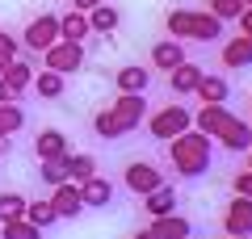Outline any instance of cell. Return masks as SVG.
I'll return each instance as SVG.
<instances>
[{"label":"cell","instance_id":"6da1fadb","mask_svg":"<svg viewBox=\"0 0 252 239\" xmlns=\"http://www.w3.org/2000/svg\"><path fill=\"white\" fill-rule=\"evenodd\" d=\"M164 147H168V164H172V172H177L181 180H198V177L210 172V155H215V139H210V134H202V130L189 126L185 134L168 139Z\"/></svg>","mask_w":252,"mask_h":239},{"label":"cell","instance_id":"7a4b0ae2","mask_svg":"<svg viewBox=\"0 0 252 239\" xmlns=\"http://www.w3.org/2000/svg\"><path fill=\"white\" fill-rule=\"evenodd\" d=\"M164 30H168V38H177V42H215V38H223V21L215 17V13H198V9H168L164 13Z\"/></svg>","mask_w":252,"mask_h":239},{"label":"cell","instance_id":"3957f363","mask_svg":"<svg viewBox=\"0 0 252 239\" xmlns=\"http://www.w3.org/2000/svg\"><path fill=\"white\" fill-rule=\"evenodd\" d=\"M189 126H193V114H189L185 105H164V109H156V114H147V134L160 139V143L185 134Z\"/></svg>","mask_w":252,"mask_h":239},{"label":"cell","instance_id":"277c9868","mask_svg":"<svg viewBox=\"0 0 252 239\" xmlns=\"http://www.w3.org/2000/svg\"><path fill=\"white\" fill-rule=\"evenodd\" d=\"M42 67L59 71V76L80 71L84 67V42H67V38H59L55 46H46V51H42Z\"/></svg>","mask_w":252,"mask_h":239},{"label":"cell","instance_id":"5b68a950","mask_svg":"<svg viewBox=\"0 0 252 239\" xmlns=\"http://www.w3.org/2000/svg\"><path fill=\"white\" fill-rule=\"evenodd\" d=\"M122 185H126V193L143 197V193H152V189L164 185V172L156 168L152 159H130V164L122 168Z\"/></svg>","mask_w":252,"mask_h":239},{"label":"cell","instance_id":"8992f818","mask_svg":"<svg viewBox=\"0 0 252 239\" xmlns=\"http://www.w3.org/2000/svg\"><path fill=\"white\" fill-rule=\"evenodd\" d=\"M109 114L122 122V130H139V126L147 122V92H118L114 105H109Z\"/></svg>","mask_w":252,"mask_h":239},{"label":"cell","instance_id":"52a82bcc","mask_svg":"<svg viewBox=\"0 0 252 239\" xmlns=\"http://www.w3.org/2000/svg\"><path fill=\"white\" fill-rule=\"evenodd\" d=\"M21 42H26V51H38V55H42L46 46H55L59 42V13H38V17H30Z\"/></svg>","mask_w":252,"mask_h":239},{"label":"cell","instance_id":"ba28073f","mask_svg":"<svg viewBox=\"0 0 252 239\" xmlns=\"http://www.w3.org/2000/svg\"><path fill=\"white\" fill-rule=\"evenodd\" d=\"M223 235H252V197L235 193L223 210Z\"/></svg>","mask_w":252,"mask_h":239},{"label":"cell","instance_id":"9c48e42d","mask_svg":"<svg viewBox=\"0 0 252 239\" xmlns=\"http://www.w3.org/2000/svg\"><path fill=\"white\" fill-rule=\"evenodd\" d=\"M51 206H55V214H59V218H80V214H84V193H80V185H76V180L55 185Z\"/></svg>","mask_w":252,"mask_h":239},{"label":"cell","instance_id":"30bf717a","mask_svg":"<svg viewBox=\"0 0 252 239\" xmlns=\"http://www.w3.org/2000/svg\"><path fill=\"white\" fill-rule=\"evenodd\" d=\"M219 147L223 151H231V155H244V151L252 147V122H244V118H231V122L219 130Z\"/></svg>","mask_w":252,"mask_h":239},{"label":"cell","instance_id":"8fae6325","mask_svg":"<svg viewBox=\"0 0 252 239\" xmlns=\"http://www.w3.org/2000/svg\"><path fill=\"white\" fill-rule=\"evenodd\" d=\"M80 193H84V210H109L114 197H118V189H114V180H105V177H89L80 185Z\"/></svg>","mask_w":252,"mask_h":239},{"label":"cell","instance_id":"7c38bea8","mask_svg":"<svg viewBox=\"0 0 252 239\" xmlns=\"http://www.w3.org/2000/svg\"><path fill=\"white\" fill-rule=\"evenodd\" d=\"M206 76V67H202V63H177V67L168 71V89H172V97H189V92L198 89V80Z\"/></svg>","mask_w":252,"mask_h":239},{"label":"cell","instance_id":"4fadbf2b","mask_svg":"<svg viewBox=\"0 0 252 239\" xmlns=\"http://www.w3.org/2000/svg\"><path fill=\"white\" fill-rule=\"evenodd\" d=\"M147 231H152L156 239H193V222H189L185 214H177V210L152 218V227H147Z\"/></svg>","mask_w":252,"mask_h":239},{"label":"cell","instance_id":"5bb4252c","mask_svg":"<svg viewBox=\"0 0 252 239\" xmlns=\"http://www.w3.org/2000/svg\"><path fill=\"white\" fill-rule=\"evenodd\" d=\"M193 97H198L202 105H227V97H231V84H227V76H219V71H206V76L198 80Z\"/></svg>","mask_w":252,"mask_h":239},{"label":"cell","instance_id":"9a60e30c","mask_svg":"<svg viewBox=\"0 0 252 239\" xmlns=\"http://www.w3.org/2000/svg\"><path fill=\"white\" fill-rule=\"evenodd\" d=\"M231 118H235V114H231L227 105H202L198 114H193V130H202V134H210V139H219V130H223Z\"/></svg>","mask_w":252,"mask_h":239},{"label":"cell","instance_id":"2e32d148","mask_svg":"<svg viewBox=\"0 0 252 239\" xmlns=\"http://www.w3.org/2000/svg\"><path fill=\"white\" fill-rule=\"evenodd\" d=\"M114 84H118V92H147L152 89V71L143 63H126V67L114 71Z\"/></svg>","mask_w":252,"mask_h":239},{"label":"cell","instance_id":"e0dca14e","mask_svg":"<svg viewBox=\"0 0 252 239\" xmlns=\"http://www.w3.org/2000/svg\"><path fill=\"white\" fill-rule=\"evenodd\" d=\"M219 59H223V67H231V71H244V67H252V38H227L223 42V51H219Z\"/></svg>","mask_w":252,"mask_h":239},{"label":"cell","instance_id":"ac0fdd59","mask_svg":"<svg viewBox=\"0 0 252 239\" xmlns=\"http://www.w3.org/2000/svg\"><path fill=\"white\" fill-rule=\"evenodd\" d=\"M177 63H185V42H177V38H160V42L152 46V67L156 71H172Z\"/></svg>","mask_w":252,"mask_h":239},{"label":"cell","instance_id":"d6986e66","mask_svg":"<svg viewBox=\"0 0 252 239\" xmlns=\"http://www.w3.org/2000/svg\"><path fill=\"white\" fill-rule=\"evenodd\" d=\"M34 155H38V164L67 155V134H63V130H38L34 134Z\"/></svg>","mask_w":252,"mask_h":239},{"label":"cell","instance_id":"ffe728a7","mask_svg":"<svg viewBox=\"0 0 252 239\" xmlns=\"http://www.w3.org/2000/svg\"><path fill=\"white\" fill-rule=\"evenodd\" d=\"M59 38H67V42H84V38H93L89 13H80V9L59 13Z\"/></svg>","mask_w":252,"mask_h":239},{"label":"cell","instance_id":"44dd1931","mask_svg":"<svg viewBox=\"0 0 252 239\" xmlns=\"http://www.w3.org/2000/svg\"><path fill=\"white\" fill-rule=\"evenodd\" d=\"M139 202H143V210L152 214V218H160V214H172V210H177V189H172L168 180H164L160 189H152V193H143Z\"/></svg>","mask_w":252,"mask_h":239},{"label":"cell","instance_id":"7402d4cb","mask_svg":"<svg viewBox=\"0 0 252 239\" xmlns=\"http://www.w3.org/2000/svg\"><path fill=\"white\" fill-rule=\"evenodd\" d=\"M30 89H34L42 101H55V97H63V89H67V76L42 67V71H34V84H30Z\"/></svg>","mask_w":252,"mask_h":239},{"label":"cell","instance_id":"603a6c76","mask_svg":"<svg viewBox=\"0 0 252 239\" xmlns=\"http://www.w3.org/2000/svg\"><path fill=\"white\" fill-rule=\"evenodd\" d=\"M38 177L46 180V185H63V180H72V151L67 155H59V159H46V164H38Z\"/></svg>","mask_w":252,"mask_h":239},{"label":"cell","instance_id":"cb8c5ba5","mask_svg":"<svg viewBox=\"0 0 252 239\" xmlns=\"http://www.w3.org/2000/svg\"><path fill=\"white\" fill-rule=\"evenodd\" d=\"M93 130H97V139H105V143H118V139H126L122 122H118V118L109 114V105H105V109H97V114H93Z\"/></svg>","mask_w":252,"mask_h":239},{"label":"cell","instance_id":"d4e9b609","mask_svg":"<svg viewBox=\"0 0 252 239\" xmlns=\"http://www.w3.org/2000/svg\"><path fill=\"white\" fill-rule=\"evenodd\" d=\"M89 26H93V34H114V30L122 26V13H118L114 4H97V9L89 13Z\"/></svg>","mask_w":252,"mask_h":239},{"label":"cell","instance_id":"484cf974","mask_svg":"<svg viewBox=\"0 0 252 239\" xmlns=\"http://www.w3.org/2000/svg\"><path fill=\"white\" fill-rule=\"evenodd\" d=\"M26 218L34 222L38 231H46V227H55V222H59V214H55L51 197H38V202H26Z\"/></svg>","mask_w":252,"mask_h":239},{"label":"cell","instance_id":"4316f807","mask_svg":"<svg viewBox=\"0 0 252 239\" xmlns=\"http://www.w3.org/2000/svg\"><path fill=\"white\" fill-rule=\"evenodd\" d=\"M26 193H17V189H4L0 193V222H9V218H26Z\"/></svg>","mask_w":252,"mask_h":239},{"label":"cell","instance_id":"83f0119b","mask_svg":"<svg viewBox=\"0 0 252 239\" xmlns=\"http://www.w3.org/2000/svg\"><path fill=\"white\" fill-rule=\"evenodd\" d=\"M21 126H26V109L21 105H0V139L9 143Z\"/></svg>","mask_w":252,"mask_h":239},{"label":"cell","instance_id":"f1b7e54d","mask_svg":"<svg viewBox=\"0 0 252 239\" xmlns=\"http://www.w3.org/2000/svg\"><path fill=\"white\" fill-rule=\"evenodd\" d=\"M0 239H42V231L30 218H9V222H0Z\"/></svg>","mask_w":252,"mask_h":239},{"label":"cell","instance_id":"f546056e","mask_svg":"<svg viewBox=\"0 0 252 239\" xmlns=\"http://www.w3.org/2000/svg\"><path fill=\"white\" fill-rule=\"evenodd\" d=\"M4 80H9L17 92H26L30 84H34V67H30L26 59H13V63H9V71H4Z\"/></svg>","mask_w":252,"mask_h":239},{"label":"cell","instance_id":"4dcf8cb0","mask_svg":"<svg viewBox=\"0 0 252 239\" xmlns=\"http://www.w3.org/2000/svg\"><path fill=\"white\" fill-rule=\"evenodd\" d=\"M89 177H97V155H72V180L84 185Z\"/></svg>","mask_w":252,"mask_h":239},{"label":"cell","instance_id":"1f68e13d","mask_svg":"<svg viewBox=\"0 0 252 239\" xmlns=\"http://www.w3.org/2000/svg\"><path fill=\"white\" fill-rule=\"evenodd\" d=\"M210 13H215L219 21H235L244 13V0H210Z\"/></svg>","mask_w":252,"mask_h":239},{"label":"cell","instance_id":"d6a6232c","mask_svg":"<svg viewBox=\"0 0 252 239\" xmlns=\"http://www.w3.org/2000/svg\"><path fill=\"white\" fill-rule=\"evenodd\" d=\"M17 55H21V42H17V38H9V34H0V76L9 71V63L17 59Z\"/></svg>","mask_w":252,"mask_h":239},{"label":"cell","instance_id":"836d02e7","mask_svg":"<svg viewBox=\"0 0 252 239\" xmlns=\"http://www.w3.org/2000/svg\"><path fill=\"white\" fill-rule=\"evenodd\" d=\"M0 105H21V92L13 89V84H9L4 76H0Z\"/></svg>","mask_w":252,"mask_h":239},{"label":"cell","instance_id":"e575fe53","mask_svg":"<svg viewBox=\"0 0 252 239\" xmlns=\"http://www.w3.org/2000/svg\"><path fill=\"white\" fill-rule=\"evenodd\" d=\"M231 189H235L240 197H252V172H235V177H231Z\"/></svg>","mask_w":252,"mask_h":239},{"label":"cell","instance_id":"d590c367","mask_svg":"<svg viewBox=\"0 0 252 239\" xmlns=\"http://www.w3.org/2000/svg\"><path fill=\"white\" fill-rule=\"evenodd\" d=\"M235 21H240V34H244V38H252V9H244Z\"/></svg>","mask_w":252,"mask_h":239},{"label":"cell","instance_id":"8d00e7d4","mask_svg":"<svg viewBox=\"0 0 252 239\" xmlns=\"http://www.w3.org/2000/svg\"><path fill=\"white\" fill-rule=\"evenodd\" d=\"M97 4H105V0H72V9H80V13H93Z\"/></svg>","mask_w":252,"mask_h":239},{"label":"cell","instance_id":"74e56055","mask_svg":"<svg viewBox=\"0 0 252 239\" xmlns=\"http://www.w3.org/2000/svg\"><path fill=\"white\" fill-rule=\"evenodd\" d=\"M130 239H156V235H152V231H135V235H130Z\"/></svg>","mask_w":252,"mask_h":239},{"label":"cell","instance_id":"f35d334b","mask_svg":"<svg viewBox=\"0 0 252 239\" xmlns=\"http://www.w3.org/2000/svg\"><path fill=\"white\" fill-rule=\"evenodd\" d=\"M244 164H248V172H252V147H248V151H244Z\"/></svg>","mask_w":252,"mask_h":239},{"label":"cell","instance_id":"ab89813d","mask_svg":"<svg viewBox=\"0 0 252 239\" xmlns=\"http://www.w3.org/2000/svg\"><path fill=\"white\" fill-rule=\"evenodd\" d=\"M227 239H252V235H227Z\"/></svg>","mask_w":252,"mask_h":239},{"label":"cell","instance_id":"60d3db41","mask_svg":"<svg viewBox=\"0 0 252 239\" xmlns=\"http://www.w3.org/2000/svg\"><path fill=\"white\" fill-rule=\"evenodd\" d=\"M0 159H4V139H0Z\"/></svg>","mask_w":252,"mask_h":239},{"label":"cell","instance_id":"b9f144b4","mask_svg":"<svg viewBox=\"0 0 252 239\" xmlns=\"http://www.w3.org/2000/svg\"><path fill=\"white\" fill-rule=\"evenodd\" d=\"M244 9H252V0H244Z\"/></svg>","mask_w":252,"mask_h":239},{"label":"cell","instance_id":"7bdbcfd3","mask_svg":"<svg viewBox=\"0 0 252 239\" xmlns=\"http://www.w3.org/2000/svg\"><path fill=\"white\" fill-rule=\"evenodd\" d=\"M0 34H4V30H0Z\"/></svg>","mask_w":252,"mask_h":239}]
</instances>
